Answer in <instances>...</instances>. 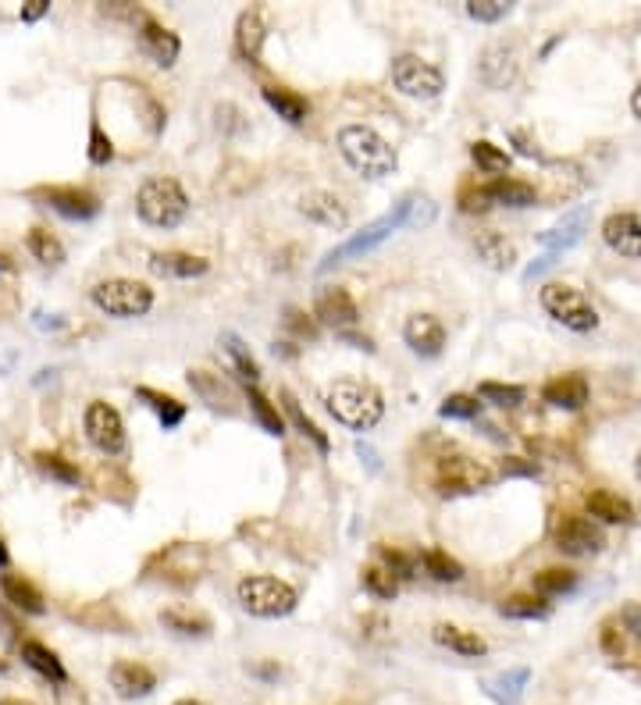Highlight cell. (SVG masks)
<instances>
[{"label": "cell", "instance_id": "cell-39", "mask_svg": "<svg viewBox=\"0 0 641 705\" xmlns=\"http://www.w3.org/2000/svg\"><path fill=\"white\" fill-rule=\"evenodd\" d=\"M161 624L175 634H186V638H203V634H211V620H207V616L182 613V609H164Z\"/></svg>", "mask_w": 641, "mask_h": 705}, {"label": "cell", "instance_id": "cell-44", "mask_svg": "<svg viewBox=\"0 0 641 705\" xmlns=\"http://www.w3.org/2000/svg\"><path fill=\"white\" fill-rule=\"evenodd\" d=\"M524 385H503V381H481L478 385V399L495 406H520L524 403Z\"/></svg>", "mask_w": 641, "mask_h": 705}, {"label": "cell", "instance_id": "cell-1", "mask_svg": "<svg viewBox=\"0 0 641 705\" xmlns=\"http://www.w3.org/2000/svg\"><path fill=\"white\" fill-rule=\"evenodd\" d=\"M328 414L349 431H374L385 417V396L374 389L371 381L360 378H335L325 389Z\"/></svg>", "mask_w": 641, "mask_h": 705}, {"label": "cell", "instance_id": "cell-9", "mask_svg": "<svg viewBox=\"0 0 641 705\" xmlns=\"http://www.w3.org/2000/svg\"><path fill=\"white\" fill-rule=\"evenodd\" d=\"M82 428H86L90 446L97 449V453H104V456H122L125 446H129L122 414H118L111 403H104V399H93V403L86 406V414H82Z\"/></svg>", "mask_w": 641, "mask_h": 705}, {"label": "cell", "instance_id": "cell-28", "mask_svg": "<svg viewBox=\"0 0 641 705\" xmlns=\"http://www.w3.org/2000/svg\"><path fill=\"white\" fill-rule=\"evenodd\" d=\"M236 50L246 65H260V50H264V22L257 11H243L236 22Z\"/></svg>", "mask_w": 641, "mask_h": 705}, {"label": "cell", "instance_id": "cell-42", "mask_svg": "<svg viewBox=\"0 0 641 705\" xmlns=\"http://www.w3.org/2000/svg\"><path fill=\"white\" fill-rule=\"evenodd\" d=\"M471 157H474V164H478V171H485V175H503V171L510 168V154L499 150L495 143H488V139L471 143Z\"/></svg>", "mask_w": 641, "mask_h": 705}, {"label": "cell", "instance_id": "cell-21", "mask_svg": "<svg viewBox=\"0 0 641 705\" xmlns=\"http://www.w3.org/2000/svg\"><path fill=\"white\" fill-rule=\"evenodd\" d=\"M150 271L157 278H200L211 271V260L186 250H164L150 257Z\"/></svg>", "mask_w": 641, "mask_h": 705}, {"label": "cell", "instance_id": "cell-11", "mask_svg": "<svg viewBox=\"0 0 641 705\" xmlns=\"http://www.w3.org/2000/svg\"><path fill=\"white\" fill-rule=\"evenodd\" d=\"M520 43L517 40H495L481 50L478 61V79L485 82L488 90H510L513 82L520 79Z\"/></svg>", "mask_w": 641, "mask_h": 705}, {"label": "cell", "instance_id": "cell-50", "mask_svg": "<svg viewBox=\"0 0 641 705\" xmlns=\"http://www.w3.org/2000/svg\"><path fill=\"white\" fill-rule=\"evenodd\" d=\"M285 328H289V332H296V339H314V335H317V325L310 321L307 314H303V310H296V307L285 310Z\"/></svg>", "mask_w": 641, "mask_h": 705}, {"label": "cell", "instance_id": "cell-19", "mask_svg": "<svg viewBox=\"0 0 641 705\" xmlns=\"http://www.w3.org/2000/svg\"><path fill=\"white\" fill-rule=\"evenodd\" d=\"M300 214L307 221L321 228H335V232H346L349 228V211L342 207V200L335 193H325V189H314V193L300 196Z\"/></svg>", "mask_w": 641, "mask_h": 705}, {"label": "cell", "instance_id": "cell-33", "mask_svg": "<svg viewBox=\"0 0 641 705\" xmlns=\"http://www.w3.org/2000/svg\"><path fill=\"white\" fill-rule=\"evenodd\" d=\"M136 396L143 399V403H147L150 410H154V414H157V421L164 424V431L179 428V424L186 421V406H182L175 396H164V392H157V389H147V385H139V389H136Z\"/></svg>", "mask_w": 641, "mask_h": 705}, {"label": "cell", "instance_id": "cell-36", "mask_svg": "<svg viewBox=\"0 0 641 705\" xmlns=\"http://www.w3.org/2000/svg\"><path fill=\"white\" fill-rule=\"evenodd\" d=\"M282 406H285V417H289V421L296 424V431H303V435L310 438V442H314L317 449H321V453H328V449H332V442H328V435L321 428H317L314 421H310L307 414H303V406L296 403V396L289 389H282Z\"/></svg>", "mask_w": 641, "mask_h": 705}, {"label": "cell", "instance_id": "cell-37", "mask_svg": "<svg viewBox=\"0 0 641 705\" xmlns=\"http://www.w3.org/2000/svg\"><path fill=\"white\" fill-rule=\"evenodd\" d=\"M499 613L510 620H545L549 616V602L542 595H510L499 602Z\"/></svg>", "mask_w": 641, "mask_h": 705}, {"label": "cell", "instance_id": "cell-48", "mask_svg": "<svg viewBox=\"0 0 641 705\" xmlns=\"http://www.w3.org/2000/svg\"><path fill=\"white\" fill-rule=\"evenodd\" d=\"M513 11V4H506V0H467V15L474 18V22H503L506 15Z\"/></svg>", "mask_w": 641, "mask_h": 705}, {"label": "cell", "instance_id": "cell-59", "mask_svg": "<svg viewBox=\"0 0 641 705\" xmlns=\"http://www.w3.org/2000/svg\"><path fill=\"white\" fill-rule=\"evenodd\" d=\"M171 705H207V702H200V698H179V702H171Z\"/></svg>", "mask_w": 641, "mask_h": 705}, {"label": "cell", "instance_id": "cell-26", "mask_svg": "<svg viewBox=\"0 0 641 705\" xmlns=\"http://www.w3.org/2000/svg\"><path fill=\"white\" fill-rule=\"evenodd\" d=\"M0 592H4V599L11 602L15 609H22V613H47V602H43L40 588H36L33 581H25L22 574H4L0 577Z\"/></svg>", "mask_w": 641, "mask_h": 705}, {"label": "cell", "instance_id": "cell-40", "mask_svg": "<svg viewBox=\"0 0 641 705\" xmlns=\"http://www.w3.org/2000/svg\"><path fill=\"white\" fill-rule=\"evenodd\" d=\"M417 563H421L424 574L435 577V581H460V577H463L460 560H453V556H449V552H442V549H424Z\"/></svg>", "mask_w": 641, "mask_h": 705}, {"label": "cell", "instance_id": "cell-27", "mask_svg": "<svg viewBox=\"0 0 641 705\" xmlns=\"http://www.w3.org/2000/svg\"><path fill=\"white\" fill-rule=\"evenodd\" d=\"M431 638L439 641L442 649L456 652V656H467V659L488 656V645H485V641H481L478 634H471V631H463V627H456V624H439L435 631H431Z\"/></svg>", "mask_w": 641, "mask_h": 705}, {"label": "cell", "instance_id": "cell-3", "mask_svg": "<svg viewBox=\"0 0 641 705\" xmlns=\"http://www.w3.org/2000/svg\"><path fill=\"white\" fill-rule=\"evenodd\" d=\"M339 154L346 157V164L364 179L378 182L396 175L399 157L389 143H385L371 125H342L339 129Z\"/></svg>", "mask_w": 641, "mask_h": 705}, {"label": "cell", "instance_id": "cell-7", "mask_svg": "<svg viewBox=\"0 0 641 705\" xmlns=\"http://www.w3.org/2000/svg\"><path fill=\"white\" fill-rule=\"evenodd\" d=\"M542 307L552 321H560L570 332H592V328L599 325V310H595L592 300H588L581 289H574V285L549 282L542 289Z\"/></svg>", "mask_w": 641, "mask_h": 705}, {"label": "cell", "instance_id": "cell-45", "mask_svg": "<svg viewBox=\"0 0 641 705\" xmlns=\"http://www.w3.org/2000/svg\"><path fill=\"white\" fill-rule=\"evenodd\" d=\"M360 581H364V588L374 595V599H385L392 602L399 595V581L389 574L385 567H367L364 574H360Z\"/></svg>", "mask_w": 641, "mask_h": 705}, {"label": "cell", "instance_id": "cell-17", "mask_svg": "<svg viewBox=\"0 0 641 705\" xmlns=\"http://www.w3.org/2000/svg\"><path fill=\"white\" fill-rule=\"evenodd\" d=\"M403 339L417 357L431 360L446 349V328H442V321L435 314H410L403 325Z\"/></svg>", "mask_w": 641, "mask_h": 705}, {"label": "cell", "instance_id": "cell-56", "mask_svg": "<svg viewBox=\"0 0 641 705\" xmlns=\"http://www.w3.org/2000/svg\"><path fill=\"white\" fill-rule=\"evenodd\" d=\"M11 563V552H8V545H4V538H0V567H8Z\"/></svg>", "mask_w": 641, "mask_h": 705}, {"label": "cell", "instance_id": "cell-29", "mask_svg": "<svg viewBox=\"0 0 641 705\" xmlns=\"http://www.w3.org/2000/svg\"><path fill=\"white\" fill-rule=\"evenodd\" d=\"M264 104H268L278 118H285L289 125H303L307 122V114H310L307 97H300V93H293V90H285V86H264Z\"/></svg>", "mask_w": 641, "mask_h": 705}, {"label": "cell", "instance_id": "cell-5", "mask_svg": "<svg viewBox=\"0 0 641 705\" xmlns=\"http://www.w3.org/2000/svg\"><path fill=\"white\" fill-rule=\"evenodd\" d=\"M236 599L239 606L250 616L260 620H278V616H289L300 606V592H296L289 581H278L268 574H250L236 584Z\"/></svg>", "mask_w": 641, "mask_h": 705}, {"label": "cell", "instance_id": "cell-58", "mask_svg": "<svg viewBox=\"0 0 641 705\" xmlns=\"http://www.w3.org/2000/svg\"><path fill=\"white\" fill-rule=\"evenodd\" d=\"M0 705H33V702H29V698H4Z\"/></svg>", "mask_w": 641, "mask_h": 705}, {"label": "cell", "instance_id": "cell-53", "mask_svg": "<svg viewBox=\"0 0 641 705\" xmlns=\"http://www.w3.org/2000/svg\"><path fill=\"white\" fill-rule=\"evenodd\" d=\"M47 11H50V0H29V4L22 8V22H29V25L40 22Z\"/></svg>", "mask_w": 641, "mask_h": 705}, {"label": "cell", "instance_id": "cell-31", "mask_svg": "<svg viewBox=\"0 0 641 705\" xmlns=\"http://www.w3.org/2000/svg\"><path fill=\"white\" fill-rule=\"evenodd\" d=\"M474 250H478V257L485 260L488 268H495V271H510L513 260H517V250H513V243L506 239V235H499V232H481L478 239H474Z\"/></svg>", "mask_w": 641, "mask_h": 705}, {"label": "cell", "instance_id": "cell-54", "mask_svg": "<svg viewBox=\"0 0 641 705\" xmlns=\"http://www.w3.org/2000/svg\"><path fill=\"white\" fill-rule=\"evenodd\" d=\"M510 139L517 143V150H520L524 157H538V161H542V150H538V143H531V139L524 136V132H510Z\"/></svg>", "mask_w": 641, "mask_h": 705}, {"label": "cell", "instance_id": "cell-61", "mask_svg": "<svg viewBox=\"0 0 641 705\" xmlns=\"http://www.w3.org/2000/svg\"><path fill=\"white\" fill-rule=\"evenodd\" d=\"M4 670H8V663H0V673H4Z\"/></svg>", "mask_w": 641, "mask_h": 705}, {"label": "cell", "instance_id": "cell-10", "mask_svg": "<svg viewBox=\"0 0 641 705\" xmlns=\"http://www.w3.org/2000/svg\"><path fill=\"white\" fill-rule=\"evenodd\" d=\"M488 485H492V470L474 460V456H442L439 470H435L439 495H471Z\"/></svg>", "mask_w": 641, "mask_h": 705}, {"label": "cell", "instance_id": "cell-38", "mask_svg": "<svg viewBox=\"0 0 641 705\" xmlns=\"http://www.w3.org/2000/svg\"><path fill=\"white\" fill-rule=\"evenodd\" d=\"M246 403H250V410H253V417L260 421V428L268 431V435H285V417L278 414V406L271 403L264 392H257V389H246Z\"/></svg>", "mask_w": 641, "mask_h": 705}, {"label": "cell", "instance_id": "cell-46", "mask_svg": "<svg viewBox=\"0 0 641 705\" xmlns=\"http://www.w3.org/2000/svg\"><path fill=\"white\" fill-rule=\"evenodd\" d=\"M36 463H40V470L43 474H50L54 481H61V485H79L82 481V474H79V467L75 463H68L65 456H57V453H40L36 456Z\"/></svg>", "mask_w": 641, "mask_h": 705}, {"label": "cell", "instance_id": "cell-18", "mask_svg": "<svg viewBox=\"0 0 641 705\" xmlns=\"http://www.w3.org/2000/svg\"><path fill=\"white\" fill-rule=\"evenodd\" d=\"M107 681L118 698H147L157 688V673L143 663H132V659H118L107 670Z\"/></svg>", "mask_w": 641, "mask_h": 705}, {"label": "cell", "instance_id": "cell-4", "mask_svg": "<svg viewBox=\"0 0 641 705\" xmlns=\"http://www.w3.org/2000/svg\"><path fill=\"white\" fill-rule=\"evenodd\" d=\"M136 211L154 228H179L189 214V196L179 186V179L150 175L136 193Z\"/></svg>", "mask_w": 641, "mask_h": 705}, {"label": "cell", "instance_id": "cell-51", "mask_svg": "<svg viewBox=\"0 0 641 705\" xmlns=\"http://www.w3.org/2000/svg\"><path fill=\"white\" fill-rule=\"evenodd\" d=\"M460 207H463V211H467V214L488 211V196H485V186H481V189H474V193H471V189H463V193H460Z\"/></svg>", "mask_w": 641, "mask_h": 705}, {"label": "cell", "instance_id": "cell-24", "mask_svg": "<svg viewBox=\"0 0 641 705\" xmlns=\"http://www.w3.org/2000/svg\"><path fill=\"white\" fill-rule=\"evenodd\" d=\"M585 506L602 524H634V506L627 503L624 495L609 492V488H592L585 495Z\"/></svg>", "mask_w": 641, "mask_h": 705}, {"label": "cell", "instance_id": "cell-23", "mask_svg": "<svg viewBox=\"0 0 641 705\" xmlns=\"http://www.w3.org/2000/svg\"><path fill=\"white\" fill-rule=\"evenodd\" d=\"M528 681H531V670H528V666H517V670H506V673H495V677H485V681H481V691H485V695L492 698L495 705H520Z\"/></svg>", "mask_w": 641, "mask_h": 705}, {"label": "cell", "instance_id": "cell-30", "mask_svg": "<svg viewBox=\"0 0 641 705\" xmlns=\"http://www.w3.org/2000/svg\"><path fill=\"white\" fill-rule=\"evenodd\" d=\"M485 196L488 203H503V207H535L538 203V193L531 182H520V179H495L485 186Z\"/></svg>", "mask_w": 641, "mask_h": 705}, {"label": "cell", "instance_id": "cell-32", "mask_svg": "<svg viewBox=\"0 0 641 705\" xmlns=\"http://www.w3.org/2000/svg\"><path fill=\"white\" fill-rule=\"evenodd\" d=\"M25 250L33 253L40 264H47V268L65 264V243H61L54 232H47V228H40V225L25 232Z\"/></svg>", "mask_w": 641, "mask_h": 705}, {"label": "cell", "instance_id": "cell-6", "mask_svg": "<svg viewBox=\"0 0 641 705\" xmlns=\"http://www.w3.org/2000/svg\"><path fill=\"white\" fill-rule=\"evenodd\" d=\"M90 300H93V307H97L100 314L129 321V317L150 314V307H154V289L143 285V282H136V278H107V282L93 285Z\"/></svg>", "mask_w": 641, "mask_h": 705}, {"label": "cell", "instance_id": "cell-22", "mask_svg": "<svg viewBox=\"0 0 641 705\" xmlns=\"http://www.w3.org/2000/svg\"><path fill=\"white\" fill-rule=\"evenodd\" d=\"M542 399L560 410H581L588 403V381L585 374H560L542 385Z\"/></svg>", "mask_w": 641, "mask_h": 705}, {"label": "cell", "instance_id": "cell-35", "mask_svg": "<svg viewBox=\"0 0 641 705\" xmlns=\"http://www.w3.org/2000/svg\"><path fill=\"white\" fill-rule=\"evenodd\" d=\"M221 349H225V357L232 360V367H236L246 381H260V364L253 360L250 346H246L236 332H221Z\"/></svg>", "mask_w": 641, "mask_h": 705}, {"label": "cell", "instance_id": "cell-25", "mask_svg": "<svg viewBox=\"0 0 641 705\" xmlns=\"http://www.w3.org/2000/svg\"><path fill=\"white\" fill-rule=\"evenodd\" d=\"M18 656H22V663L29 666V670H36L40 677H47V681H54V684H65L68 681L65 663H61V659H57V652L47 649L43 641H22V645H18Z\"/></svg>", "mask_w": 641, "mask_h": 705}, {"label": "cell", "instance_id": "cell-14", "mask_svg": "<svg viewBox=\"0 0 641 705\" xmlns=\"http://www.w3.org/2000/svg\"><path fill=\"white\" fill-rule=\"evenodd\" d=\"M33 196L68 221H90L100 214V196L82 186H47V189H36Z\"/></svg>", "mask_w": 641, "mask_h": 705}, {"label": "cell", "instance_id": "cell-49", "mask_svg": "<svg viewBox=\"0 0 641 705\" xmlns=\"http://www.w3.org/2000/svg\"><path fill=\"white\" fill-rule=\"evenodd\" d=\"M114 157V143L111 136H104V125L93 118L90 125V164H97V168H104L107 161Z\"/></svg>", "mask_w": 641, "mask_h": 705}, {"label": "cell", "instance_id": "cell-55", "mask_svg": "<svg viewBox=\"0 0 641 705\" xmlns=\"http://www.w3.org/2000/svg\"><path fill=\"white\" fill-rule=\"evenodd\" d=\"M0 275H15V260H11V253L0 250Z\"/></svg>", "mask_w": 641, "mask_h": 705}, {"label": "cell", "instance_id": "cell-2", "mask_svg": "<svg viewBox=\"0 0 641 705\" xmlns=\"http://www.w3.org/2000/svg\"><path fill=\"white\" fill-rule=\"evenodd\" d=\"M417 200H421V196L406 193L403 200H399L396 207H392V211H385L382 218H374L371 225H364V228H360V232L349 235L346 243H339V246H335V250H328V253H325V260H321V268H317V271H332L335 264H346V260H357V257H364V253L378 250V246H382V243H389V239L399 232V228L414 225Z\"/></svg>", "mask_w": 641, "mask_h": 705}, {"label": "cell", "instance_id": "cell-8", "mask_svg": "<svg viewBox=\"0 0 641 705\" xmlns=\"http://www.w3.org/2000/svg\"><path fill=\"white\" fill-rule=\"evenodd\" d=\"M392 86H396L403 97L431 100L446 90V75H442L435 65H428L424 57L399 54L396 61H392Z\"/></svg>", "mask_w": 641, "mask_h": 705}, {"label": "cell", "instance_id": "cell-43", "mask_svg": "<svg viewBox=\"0 0 641 705\" xmlns=\"http://www.w3.org/2000/svg\"><path fill=\"white\" fill-rule=\"evenodd\" d=\"M439 417H446V421H478V417H481L478 396H463V392H453V396L442 399Z\"/></svg>", "mask_w": 641, "mask_h": 705}, {"label": "cell", "instance_id": "cell-34", "mask_svg": "<svg viewBox=\"0 0 641 705\" xmlns=\"http://www.w3.org/2000/svg\"><path fill=\"white\" fill-rule=\"evenodd\" d=\"M189 385H193L196 392H200L203 403H211L214 410H225V414H232V389H228L225 381H221V374H211V371H189Z\"/></svg>", "mask_w": 641, "mask_h": 705}, {"label": "cell", "instance_id": "cell-52", "mask_svg": "<svg viewBox=\"0 0 641 705\" xmlns=\"http://www.w3.org/2000/svg\"><path fill=\"white\" fill-rule=\"evenodd\" d=\"M503 474L510 478V474H528V478H538V463L535 460H520V456H510V460L503 463Z\"/></svg>", "mask_w": 641, "mask_h": 705}, {"label": "cell", "instance_id": "cell-20", "mask_svg": "<svg viewBox=\"0 0 641 705\" xmlns=\"http://www.w3.org/2000/svg\"><path fill=\"white\" fill-rule=\"evenodd\" d=\"M585 232H588V211L585 207H574V211L563 214L549 232H542V246L549 257H560V253L574 250V246L585 239Z\"/></svg>", "mask_w": 641, "mask_h": 705}, {"label": "cell", "instance_id": "cell-12", "mask_svg": "<svg viewBox=\"0 0 641 705\" xmlns=\"http://www.w3.org/2000/svg\"><path fill=\"white\" fill-rule=\"evenodd\" d=\"M552 542L567 556H592V552H602L606 535H602V527L595 520L577 517V513H563L552 524Z\"/></svg>", "mask_w": 641, "mask_h": 705}, {"label": "cell", "instance_id": "cell-16", "mask_svg": "<svg viewBox=\"0 0 641 705\" xmlns=\"http://www.w3.org/2000/svg\"><path fill=\"white\" fill-rule=\"evenodd\" d=\"M602 239L613 253L620 257H631V260H641V214L638 211H620V214H609L602 221Z\"/></svg>", "mask_w": 641, "mask_h": 705}, {"label": "cell", "instance_id": "cell-41", "mask_svg": "<svg viewBox=\"0 0 641 705\" xmlns=\"http://www.w3.org/2000/svg\"><path fill=\"white\" fill-rule=\"evenodd\" d=\"M577 588V574L574 570H563V567H545L542 574H535V592L542 595V599H549V595H567Z\"/></svg>", "mask_w": 641, "mask_h": 705}, {"label": "cell", "instance_id": "cell-57", "mask_svg": "<svg viewBox=\"0 0 641 705\" xmlns=\"http://www.w3.org/2000/svg\"><path fill=\"white\" fill-rule=\"evenodd\" d=\"M631 111L641 118V86H638V90H634V97H631Z\"/></svg>", "mask_w": 641, "mask_h": 705}, {"label": "cell", "instance_id": "cell-13", "mask_svg": "<svg viewBox=\"0 0 641 705\" xmlns=\"http://www.w3.org/2000/svg\"><path fill=\"white\" fill-rule=\"evenodd\" d=\"M314 317L321 325L335 328V335H342V332H349V328H357L360 307H357V300L349 296V289H342V285H321L314 296Z\"/></svg>", "mask_w": 641, "mask_h": 705}, {"label": "cell", "instance_id": "cell-60", "mask_svg": "<svg viewBox=\"0 0 641 705\" xmlns=\"http://www.w3.org/2000/svg\"><path fill=\"white\" fill-rule=\"evenodd\" d=\"M634 474H638V481H641V453H638V460H634Z\"/></svg>", "mask_w": 641, "mask_h": 705}, {"label": "cell", "instance_id": "cell-47", "mask_svg": "<svg viewBox=\"0 0 641 705\" xmlns=\"http://www.w3.org/2000/svg\"><path fill=\"white\" fill-rule=\"evenodd\" d=\"M378 556H382V567L389 570L396 581H410V577H417V560H414V556H406V552H399V549H389V545H382V549H378Z\"/></svg>", "mask_w": 641, "mask_h": 705}, {"label": "cell", "instance_id": "cell-15", "mask_svg": "<svg viewBox=\"0 0 641 705\" xmlns=\"http://www.w3.org/2000/svg\"><path fill=\"white\" fill-rule=\"evenodd\" d=\"M139 47H143V54H147L157 68H171L182 54L179 36L171 33V29H164V25L150 15L139 18Z\"/></svg>", "mask_w": 641, "mask_h": 705}]
</instances>
